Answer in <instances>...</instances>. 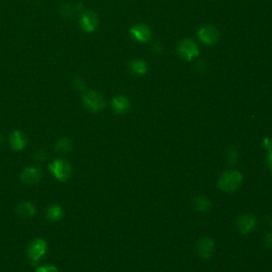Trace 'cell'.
I'll return each mask as SVG.
<instances>
[{"label":"cell","instance_id":"d4e9b609","mask_svg":"<svg viewBox=\"0 0 272 272\" xmlns=\"http://www.w3.org/2000/svg\"><path fill=\"white\" fill-rule=\"evenodd\" d=\"M263 148L267 151L272 150V139L271 138H264L263 141Z\"/></svg>","mask_w":272,"mask_h":272},{"label":"cell","instance_id":"5bb4252c","mask_svg":"<svg viewBox=\"0 0 272 272\" xmlns=\"http://www.w3.org/2000/svg\"><path fill=\"white\" fill-rule=\"evenodd\" d=\"M16 214L20 218H32L36 214L34 205L29 201H21L16 205Z\"/></svg>","mask_w":272,"mask_h":272},{"label":"cell","instance_id":"2e32d148","mask_svg":"<svg viewBox=\"0 0 272 272\" xmlns=\"http://www.w3.org/2000/svg\"><path fill=\"white\" fill-rule=\"evenodd\" d=\"M194 208L200 213H209L212 210V202L208 197L199 195L194 198Z\"/></svg>","mask_w":272,"mask_h":272},{"label":"cell","instance_id":"7402d4cb","mask_svg":"<svg viewBox=\"0 0 272 272\" xmlns=\"http://www.w3.org/2000/svg\"><path fill=\"white\" fill-rule=\"evenodd\" d=\"M47 158H48V154L45 151H44V150L36 151L33 154V159L36 160V161H40V162H44L45 160H47Z\"/></svg>","mask_w":272,"mask_h":272},{"label":"cell","instance_id":"277c9868","mask_svg":"<svg viewBox=\"0 0 272 272\" xmlns=\"http://www.w3.org/2000/svg\"><path fill=\"white\" fill-rule=\"evenodd\" d=\"M82 101L84 107L93 113L101 111L106 108V100L101 94L95 91H88L84 93Z\"/></svg>","mask_w":272,"mask_h":272},{"label":"cell","instance_id":"e0dca14e","mask_svg":"<svg viewBox=\"0 0 272 272\" xmlns=\"http://www.w3.org/2000/svg\"><path fill=\"white\" fill-rule=\"evenodd\" d=\"M72 141L68 137L60 138L55 144V151L60 154H66L71 151L72 149Z\"/></svg>","mask_w":272,"mask_h":272},{"label":"cell","instance_id":"4316f807","mask_svg":"<svg viewBox=\"0 0 272 272\" xmlns=\"http://www.w3.org/2000/svg\"><path fill=\"white\" fill-rule=\"evenodd\" d=\"M1 143H2V137H1V135H0V144Z\"/></svg>","mask_w":272,"mask_h":272},{"label":"cell","instance_id":"8992f818","mask_svg":"<svg viewBox=\"0 0 272 272\" xmlns=\"http://www.w3.org/2000/svg\"><path fill=\"white\" fill-rule=\"evenodd\" d=\"M80 28L86 33H92L98 28L99 17L94 11H84L79 18Z\"/></svg>","mask_w":272,"mask_h":272},{"label":"cell","instance_id":"3957f363","mask_svg":"<svg viewBox=\"0 0 272 272\" xmlns=\"http://www.w3.org/2000/svg\"><path fill=\"white\" fill-rule=\"evenodd\" d=\"M47 250H48V244L45 239L36 238L32 240L27 250V254L31 264L32 265L38 264L43 257L46 255Z\"/></svg>","mask_w":272,"mask_h":272},{"label":"cell","instance_id":"7c38bea8","mask_svg":"<svg viewBox=\"0 0 272 272\" xmlns=\"http://www.w3.org/2000/svg\"><path fill=\"white\" fill-rule=\"evenodd\" d=\"M112 106V109L116 113V114H126L130 108H131V104L130 100L128 99V97L123 96V95H118V96H116L112 99L111 102Z\"/></svg>","mask_w":272,"mask_h":272},{"label":"cell","instance_id":"ffe728a7","mask_svg":"<svg viewBox=\"0 0 272 272\" xmlns=\"http://www.w3.org/2000/svg\"><path fill=\"white\" fill-rule=\"evenodd\" d=\"M73 6L71 3H65L61 8V14L64 17H71L73 14Z\"/></svg>","mask_w":272,"mask_h":272},{"label":"cell","instance_id":"6da1fadb","mask_svg":"<svg viewBox=\"0 0 272 272\" xmlns=\"http://www.w3.org/2000/svg\"><path fill=\"white\" fill-rule=\"evenodd\" d=\"M242 174L236 169H229L219 175L217 181V187L224 193H234L242 184Z\"/></svg>","mask_w":272,"mask_h":272},{"label":"cell","instance_id":"52a82bcc","mask_svg":"<svg viewBox=\"0 0 272 272\" xmlns=\"http://www.w3.org/2000/svg\"><path fill=\"white\" fill-rule=\"evenodd\" d=\"M197 253L203 260H210L215 252V242L209 236L201 237L196 246Z\"/></svg>","mask_w":272,"mask_h":272},{"label":"cell","instance_id":"5b68a950","mask_svg":"<svg viewBox=\"0 0 272 272\" xmlns=\"http://www.w3.org/2000/svg\"><path fill=\"white\" fill-rule=\"evenodd\" d=\"M179 55L185 61H192L195 57H198L200 54L199 47L192 40H183L179 43L176 47Z\"/></svg>","mask_w":272,"mask_h":272},{"label":"cell","instance_id":"9c48e42d","mask_svg":"<svg viewBox=\"0 0 272 272\" xmlns=\"http://www.w3.org/2000/svg\"><path fill=\"white\" fill-rule=\"evenodd\" d=\"M131 38L139 43H148L152 38V32L149 26L137 24L130 29Z\"/></svg>","mask_w":272,"mask_h":272},{"label":"cell","instance_id":"7a4b0ae2","mask_svg":"<svg viewBox=\"0 0 272 272\" xmlns=\"http://www.w3.org/2000/svg\"><path fill=\"white\" fill-rule=\"evenodd\" d=\"M49 170L57 181L65 182L70 178L72 167L68 161L57 159L51 162L49 165Z\"/></svg>","mask_w":272,"mask_h":272},{"label":"cell","instance_id":"4fadbf2b","mask_svg":"<svg viewBox=\"0 0 272 272\" xmlns=\"http://www.w3.org/2000/svg\"><path fill=\"white\" fill-rule=\"evenodd\" d=\"M10 145L13 150L23 151L27 146V136L23 131L16 130L10 135Z\"/></svg>","mask_w":272,"mask_h":272},{"label":"cell","instance_id":"44dd1931","mask_svg":"<svg viewBox=\"0 0 272 272\" xmlns=\"http://www.w3.org/2000/svg\"><path fill=\"white\" fill-rule=\"evenodd\" d=\"M35 272H58L57 268L54 266V265H43V266H40L36 268Z\"/></svg>","mask_w":272,"mask_h":272},{"label":"cell","instance_id":"30bf717a","mask_svg":"<svg viewBox=\"0 0 272 272\" xmlns=\"http://www.w3.org/2000/svg\"><path fill=\"white\" fill-rule=\"evenodd\" d=\"M235 223H236V227L240 234L248 235L254 231L256 226V218L250 214L240 215Z\"/></svg>","mask_w":272,"mask_h":272},{"label":"cell","instance_id":"ba28073f","mask_svg":"<svg viewBox=\"0 0 272 272\" xmlns=\"http://www.w3.org/2000/svg\"><path fill=\"white\" fill-rule=\"evenodd\" d=\"M198 36H199V40L205 44V45H215V44L219 40V31L214 26L211 25H204L202 26L199 31H198Z\"/></svg>","mask_w":272,"mask_h":272},{"label":"cell","instance_id":"603a6c76","mask_svg":"<svg viewBox=\"0 0 272 272\" xmlns=\"http://www.w3.org/2000/svg\"><path fill=\"white\" fill-rule=\"evenodd\" d=\"M75 86L78 91H84L85 90V81L82 78H77L75 79Z\"/></svg>","mask_w":272,"mask_h":272},{"label":"cell","instance_id":"d6986e66","mask_svg":"<svg viewBox=\"0 0 272 272\" xmlns=\"http://www.w3.org/2000/svg\"><path fill=\"white\" fill-rule=\"evenodd\" d=\"M225 160H226V163L229 164L230 166H235L238 163V160H239L238 151L235 148H230L229 150L226 151Z\"/></svg>","mask_w":272,"mask_h":272},{"label":"cell","instance_id":"9a60e30c","mask_svg":"<svg viewBox=\"0 0 272 272\" xmlns=\"http://www.w3.org/2000/svg\"><path fill=\"white\" fill-rule=\"evenodd\" d=\"M46 217L49 221L57 222L63 219L64 217V211L61 205L58 204H53L47 208L46 211Z\"/></svg>","mask_w":272,"mask_h":272},{"label":"cell","instance_id":"cb8c5ba5","mask_svg":"<svg viewBox=\"0 0 272 272\" xmlns=\"http://www.w3.org/2000/svg\"><path fill=\"white\" fill-rule=\"evenodd\" d=\"M263 242H264V246L266 248H268V249L272 248V233H267L266 235H265Z\"/></svg>","mask_w":272,"mask_h":272},{"label":"cell","instance_id":"8fae6325","mask_svg":"<svg viewBox=\"0 0 272 272\" xmlns=\"http://www.w3.org/2000/svg\"><path fill=\"white\" fill-rule=\"evenodd\" d=\"M42 178H43V171L40 168L33 167V166L25 168L20 173V180L29 185L38 184V183L42 180Z\"/></svg>","mask_w":272,"mask_h":272},{"label":"cell","instance_id":"ac0fdd59","mask_svg":"<svg viewBox=\"0 0 272 272\" xmlns=\"http://www.w3.org/2000/svg\"><path fill=\"white\" fill-rule=\"evenodd\" d=\"M130 68L138 76H143L148 71V66H147L146 62H144L143 60H138V58L130 62Z\"/></svg>","mask_w":272,"mask_h":272},{"label":"cell","instance_id":"484cf974","mask_svg":"<svg viewBox=\"0 0 272 272\" xmlns=\"http://www.w3.org/2000/svg\"><path fill=\"white\" fill-rule=\"evenodd\" d=\"M266 164L268 168L272 171V150L268 151L267 153V158H266Z\"/></svg>","mask_w":272,"mask_h":272}]
</instances>
